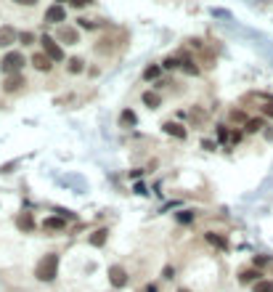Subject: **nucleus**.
<instances>
[{
    "mask_svg": "<svg viewBox=\"0 0 273 292\" xmlns=\"http://www.w3.org/2000/svg\"><path fill=\"white\" fill-rule=\"evenodd\" d=\"M265 127V122L260 120V117H252V120H247V125H244V131L247 133H260Z\"/></svg>",
    "mask_w": 273,
    "mask_h": 292,
    "instance_id": "obj_18",
    "label": "nucleus"
},
{
    "mask_svg": "<svg viewBox=\"0 0 273 292\" xmlns=\"http://www.w3.org/2000/svg\"><path fill=\"white\" fill-rule=\"evenodd\" d=\"M252 292H273V282L270 279H260V282L252 287Z\"/></svg>",
    "mask_w": 273,
    "mask_h": 292,
    "instance_id": "obj_21",
    "label": "nucleus"
},
{
    "mask_svg": "<svg viewBox=\"0 0 273 292\" xmlns=\"http://www.w3.org/2000/svg\"><path fill=\"white\" fill-rule=\"evenodd\" d=\"M178 67H181V58H175V56H167L162 61V69H178Z\"/></svg>",
    "mask_w": 273,
    "mask_h": 292,
    "instance_id": "obj_23",
    "label": "nucleus"
},
{
    "mask_svg": "<svg viewBox=\"0 0 273 292\" xmlns=\"http://www.w3.org/2000/svg\"><path fill=\"white\" fill-rule=\"evenodd\" d=\"M265 263H270V258H255V266H265Z\"/></svg>",
    "mask_w": 273,
    "mask_h": 292,
    "instance_id": "obj_34",
    "label": "nucleus"
},
{
    "mask_svg": "<svg viewBox=\"0 0 273 292\" xmlns=\"http://www.w3.org/2000/svg\"><path fill=\"white\" fill-rule=\"evenodd\" d=\"M218 138H220V141H228V138H231V133H228V127H225V125L218 127Z\"/></svg>",
    "mask_w": 273,
    "mask_h": 292,
    "instance_id": "obj_29",
    "label": "nucleus"
},
{
    "mask_svg": "<svg viewBox=\"0 0 273 292\" xmlns=\"http://www.w3.org/2000/svg\"><path fill=\"white\" fill-rule=\"evenodd\" d=\"M112 51H114V40H112V38H101V40L96 43V53L106 56V53H112Z\"/></svg>",
    "mask_w": 273,
    "mask_h": 292,
    "instance_id": "obj_16",
    "label": "nucleus"
},
{
    "mask_svg": "<svg viewBox=\"0 0 273 292\" xmlns=\"http://www.w3.org/2000/svg\"><path fill=\"white\" fill-rule=\"evenodd\" d=\"M56 276H58V255L56 252L43 255L40 263L35 266V279L38 282H53Z\"/></svg>",
    "mask_w": 273,
    "mask_h": 292,
    "instance_id": "obj_1",
    "label": "nucleus"
},
{
    "mask_svg": "<svg viewBox=\"0 0 273 292\" xmlns=\"http://www.w3.org/2000/svg\"><path fill=\"white\" fill-rule=\"evenodd\" d=\"M127 282H130V276H127V271H125L122 266H109V284L112 287L122 289Z\"/></svg>",
    "mask_w": 273,
    "mask_h": 292,
    "instance_id": "obj_5",
    "label": "nucleus"
},
{
    "mask_svg": "<svg viewBox=\"0 0 273 292\" xmlns=\"http://www.w3.org/2000/svg\"><path fill=\"white\" fill-rule=\"evenodd\" d=\"M263 114H265V117H273V104H265V107H263Z\"/></svg>",
    "mask_w": 273,
    "mask_h": 292,
    "instance_id": "obj_32",
    "label": "nucleus"
},
{
    "mask_svg": "<svg viewBox=\"0 0 273 292\" xmlns=\"http://www.w3.org/2000/svg\"><path fill=\"white\" fill-rule=\"evenodd\" d=\"M16 226H19V231H32V229H35V218H32L29 213H21V215L16 218Z\"/></svg>",
    "mask_w": 273,
    "mask_h": 292,
    "instance_id": "obj_15",
    "label": "nucleus"
},
{
    "mask_svg": "<svg viewBox=\"0 0 273 292\" xmlns=\"http://www.w3.org/2000/svg\"><path fill=\"white\" fill-rule=\"evenodd\" d=\"M162 276H164V279H173V276H175V268H173V266H167V268L162 271Z\"/></svg>",
    "mask_w": 273,
    "mask_h": 292,
    "instance_id": "obj_30",
    "label": "nucleus"
},
{
    "mask_svg": "<svg viewBox=\"0 0 273 292\" xmlns=\"http://www.w3.org/2000/svg\"><path fill=\"white\" fill-rule=\"evenodd\" d=\"M239 141H242V133L233 131V133H231V144H239Z\"/></svg>",
    "mask_w": 273,
    "mask_h": 292,
    "instance_id": "obj_33",
    "label": "nucleus"
},
{
    "mask_svg": "<svg viewBox=\"0 0 273 292\" xmlns=\"http://www.w3.org/2000/svg\"><path fill=\"white\" fill-rule=\"evenodd\" d=\"M204 117H207V114H204V112H201V109H194V112H191V122H196V125H201V122H204Z\"/></svg>",
    "mask_w": 273,
    "mask_h": 292,
    "instance_id": "obj_27",
    "label": "nucleus"
},
{
    "mask_svg": "<svg viewBox=\"0 0 273 292\" xmlns=\"http://www.w3.org/2000/svg\"><path fill=\"white\" fill-rule=\"evenodd\" d=\"M178 292H191V289H186V287H181V289H178Z\"/></svg>",
    "mask_w": 273,
    "mask_h": 292,
    "instance_id": "obj_36",
    "label": "nucleus"
},
{
    "mask_svg": "<svg viewBox=\"0 0 273 292\" xmlns=\"http://www.w3.org/2000/svg\"><path fill=\"white\" fill-rule=\"evenodd\" d=\"M16 29L14 27H0V48H8V45L16 43Z\"/></svg>",
    "mask_w": 273,
    "mask_h": 292,
    "instance_id": "obj_8",
    "label": "nucleus"
},
{
    "mask_svg": "<svg viewBox=\"0 0 273 292\" xmlns=\"http://www.w3.org/2000/svg\"><path fill=\"white\" fill-rule=\"evenodd\" d=\"M48 24H61V21H66V8L61 3H51L48 8H45V16H43Z\"/></svg>",
    "mask_w": 273,
    "mask_h": 292,
    "instance_id": "obj_4",
    "label": "nucleus"
},
{
    "mask_svg": "<svg viewBox=\"0 0 273 292\" xmlns=\"http://www.w3.org/2000/svg\"><path fill=\"white\" fill-rule=\"evenodd\" d=\"M204 239L212 244V247H218V250H225V247H228L225 237H220V234H215V231H207V234H204Z\"/></svg>",
    "mask_w": 273,
    "mask_h": 292,
    "instance_id": "obj_14",
    "label": "nucleus"
},
{
    "mask_svg": "<svg viewBox=\"0 0 273 292\" xmlns=\"http://www.w3.org/2000/svg\"><path fill=\"white\" fill-rule=\"evenodd\" d=\"M24 64H27V58H24V53H21V51H8L3 58H0V72H3L6 77L21 75Z\"/></svg>",
    "mask_w": 273,
    "mask_h": 292,
    "instance_id": "obj_2",
    "label": "nucleus"
},
{
    "mask_svg": "<svg viewBox=\"0 0 273 292\" xmlns=\"http://www.w3.org/2000/svg\"><path fill=\"white\" fill-rule=\"evenodd\" d=\"M120 125H122V127H127V125H135V114L130 112V109H125V112H122V117H120Z\"/></svg>",
    "mask_w": 273,
    "mask_h": 292,
    "instance_id": "obj_22",
    "label": "nucleus"
},
{
    "mask_svg": "<svg viewBox=\"0 0 273 292\" xmlns=\"http://www.w3.org/2000/svg\"><path fill=\"white\" fill-rule=\"evenodd\" d=\"M175 218L181 220V223H191V220H194V213H191V210H181V213H178Z\"/></svg>",
    "mask_w": 273,
    "mask_h": 292,
    "instance_id": "obj_25",
    "label": "nucleus"
},
{
    "mask_svg": "<svg viewBox=\"0 0 273 292\" xmlns=\"http://www.w3.org/2000/svg\"><path fill=\"white\" fill-rule=\"evenodd\" d=\"M260 276H263V274H260L257 268H247V271H242V274H239V282H242V284H252V287H255V284L260 282Z\"/></svg>",
    "mask_w": 273,
    "mask_h": 292,
    "instance_id": "obj_13",
    "label": "nucleus"
},
{
    "mask_svg": "<svg viewBox=\"0 0 273 292\" xmlns=\"http://www.w3.org/2000/svg\"><path fill=\"white\" fill-rule=\"evenodd\" d=\"M43 229H45V231H64V229H66V218H61V215L45 218V220H43Z\"/></svg>",
    "mask_w": 273,
    "mask_h": 292,
    "instance_id": "obj_9",
    "label": "nucleus"
},
{
    "mask_svg": "<svg viewBox=\"0 0 273 292\" xmlns=\"http://www.w3.org/2000/svg\"><path fill=\"white\" fill-rule=\"evenodd\" d=\"M19 43L32 45V43H35V35H32V32H21V35H19Z\"/></svg>",
    "mask_w": 273,
    "mask_h": 292,
    "instance_id": "obj_28",
    "label": "nucleus"
},
{
    "mask_svg": "<svg viewBox=\"0 0 273 292\" xmlns=\"http://www.w3.org/2000/svg\"><path fill=\"white\" fill-rule=\"evenodd\" d=\"M144 104H146L149 109H159V104H162L159 93H151V90H146V93H144Z\"/></svg>",
    "mask_w": 273,
    "mask_h": 292,
    "instance_id": "obj_17",
    "label": "nucleus"
},
{
    "mask_svg": "<svg viewBox=\"0 0 273 292\" xmlns=\"http://www.w3.org/2000/svg\"><path fill=\"white\" fill-rule=\"evenodd\" d=\"M162 131L167 133V136L181 138V141L186 138V127H183V125H178V122H173V120H167V122H164V125H162Z\"/></svg>",
    "mask_w": 273,
    "mask_h": 292,
    "instance_id": "obj_12",
    "label": "nucleus"
},
{
    "mask_svg": "<svg viewBox=\"0 0 273 292\" xmlns=\"http://www.w3.org/2000/svg\"><path fill=\"white\" fill-rule=\"evenodd\" d=\"M58 40L66 43V45H77L80 35H77V29H72V27H61V29H58Z\"/></svg>",
    "mask_w": 273,
    "mask_h": 292,
    "instance_id": "obj_11",
    "label": "nucleus"
},
{
    "mask_svg": "<svg viewBox=\"0 0 273 292\" xmlns=\"http://www.w3.org/2000/svg\"><path fill=\"white\" fill-rule=\"evenodd\" d=\"M77 27H80V29H96V21H90V19H77Z\"/></svg>",
    "mask_w": 273,
    "mask_h": 292,
    "instance_id": "obj_26",
    "label": "nucleus"
},
{
    "mask_svg": "<svg viewBox=\"0 0 273 292\" xmlns=\"http://www.w3.org/2000/svg\"><path fill=\"white\" fill-rule=\"evenodd\" d=\"M231 120H233V122H236V120H244V112H239V109H233V112H231Z\"/></svg>",
    "mask_w": 273,
    "mask_h": 292,
    "instance_id": "obj_31",
    "label": "nucleus"
},
{
    "mask_svg": "<svg viewBox=\"0 0 273 292\" xmlns=\"http://www.w3.org/2000/svg\"><path fill=\"white\" fill-rule=\"evenodd\" d=\"M24 85H27V77L24 75H11V77L3 80V93H19Z\"/></svg>",
    "mask_w": 273,
    "mask_h": 292,
    "instance_id": "obj_6",
    "label": "nucleus"
},
{
    "mask_svg": "<svg viewBox=\"0 0 273 292\" xmlns=\"http://www.w3.org/2000/svg\"><path fill=\"white\" fill-rule=\"evenodd\" d=\"M40 45H43V53L48 56L51 61H64V51H61V45H58L53 38L43 35V38H40Z\"/></svg>",
    "mask_w": 273,
    "mask_h": 292,
    "instance_id": "obj_3",
    "label": "nucleus"
},
{
    "mask_svg": "<svg viewBox=\"0 0 273 292\" xmlns=\"http://www.w3.org/2000/svg\"><path fill=\"white\" fill-rule=\"evenodd\" d=\"M159 72H162V67H157V64H154V67H146L144 77H146V80H157V77H159Z\"/></svg>",
    "mask_w": 273,
    "mask_h": 292,
    "instance_id": "obj_24",
    "label": "nucleus"
},
{
    "mask_svg": "<svg viewBox=\"0 0 273 292\" xmlns=\"http://www.w3.org/2000/svg\"><path fill=\"white\" fill-rule=\"evenodd\" d=\"M29 64L38 69V72H51V69H53V61H51V58L45 56L43 51H40V53H35V56L29 58Z\"/></svg>",
    "mask_w": 273,
    "mask_h": 292,
    "instance_id": "obj_7",
    "label": "nucleus"
},
{
    "mask_svg": "<svg viewBox=\"0 0 273 292\" xmlns=\"http://www.w3.org/2000/svg\"><path fill=\"white\" fill-rule=\"evenodd\" d=\"M106 239H109V229H98V231H93L88 237V244L90 247H104Z\"/></svg>",
    "mask_w": 273,
    "mask_h": 292,
    "instance_id": "obj_10",
    "label": "nucleus"
},
{
    "mask_svg": "<svg viewBox=\"0 0 273 292\" xmlns=\"http://www.w3.org/2000/svg\"><path fill=\"white\" fill-rule=\"evenodd\" d=\"M66 64H69L66 69H69V72H72V75H80L82 69H85V61H82V58H69Z\"/></svg>",
    "mask_w": 273,
    "mask_h": 292,
    "instance_id": "obj_20",
    "label": "nucleus"
},
{
    "mask_svg": "<svg viewBox=\"0 0 273 292\" xmlns=\"http://www.w3.org/2000/svg\"><path fill=\"white\" fill-rule=\"evenodd\" d=\"M146 292H159V289H157V287H154V284H149V287H146Z\"/></svg>",
    "mask_w": 273,
    "mask_h": 292,
    "instance_id": "obj_35",
    "label": "nucleus"
},
{
    "mask_svg": "<svg viewBox=\"0 0 273 292\" xmlns=\"http://www.w3.org/2000/svg\"><path fill=\"white\" fill-rule=\"evenodd\" d=\"M181 69H183L186 75H199V67H196L194 58H183V61H181Z\"/></svg>",
    "mask_w": 273,
    "mask_h": 292,
    "instance_id": "obj_19",
    "label": "nucleus"
}]
</instances>
